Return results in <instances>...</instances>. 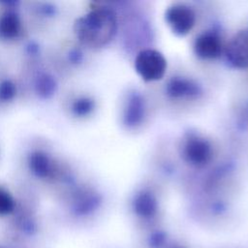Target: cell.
I'll use <instances>...</instances> for the list:
<instances>
[{
	"mask_svg": "<svg viewBox=\"0 0 248 248\" xmlns=\"http://www.w3.org/2000/svg\"><path fill=\"white\" fill-rule=\"evenodd\" d=\"M21 31V21L18 15L9 11L0 16V38L4 40H14L17 38Z\"/></svg>",
	"mask_w": 248,
	"mask_h": 248,
	"instance_id": "cell-12",
	"label": "cell"
},
{
	"mask_svg": "<svg viewBox=\"0 0 248 248\" xmlns=\"http://www.w3.org/2000/svg\"><path fill=\"white\" fill-rule=\"evenodd\" d=\"M133 208L139 216L150 218L154 216L158 210V202L153 193L148 190H142L135 196Z\"/></svg>",
	"mask_w": 248,
	"mask_h": 248,
	"instance_id": "cell-11",
	"label": "cell"
},
{
	"mask_svg": "<svg viewBox=\"0 0 248 248\" xmlns=\"http://www.w3.org/2000/svg\"><path fill=\"white\" fill-rule=\"evenodd\" d=\"M41 11L45 16H53L55 14V7L50 4H44L41 7Z\"/></svg>",
	"mask_w": 248,
	"mask_h": 248,
	"instance_id": "cell-18",
	"label": "cell"
},
{
	"mask_svg": "<svg viewBox=\"0 0 248 248\" xmlns=\"http://www.w3.org/2000/svg\"><path fill=\"white\" fill-rule=\"evenodd\" d=\"M16 95V85L11 79H4L0 82V102L7 103L14 100Z\"/></svg>",
	"mask_w": 248,
	"mask_h": 248,
	"instance_id": "cell-15",
	"label": "cell"
},
{
	"mask_svg": "<svg viewBox=\"0 0 248 248\" xmlns=\"http://www.w3.org/2000/svg\"><path fill=\"white\" fill-rule=\"evenodd\" d=\"M100 196L91 188L79 187L73 195V210L76 214L86 215L100 204Z\"/></svg>",
	"mask_w": 248,
	"mask_h": 248,
	"instance_id": "cell-10",
	"label": "cell"
},
{
	"mask_svg": "<svg viewBox=\"0 0 248 248\" xmlns=\"http://www.w3.org/2000/svg\"><path fill=\"white\" fill-rule=\"evenodd\" d=\"M135 69L145 81L159 80L166 73L167 60L160 51L153 48H145L137 54Z\"/></svg>",
	"mask_w": 248,
	"mask_h": 248,
	"instance_id": "cell-2",
	"label": "cell"
},
{
	"mask_svg": "<svg viewBox=\"0 0 248 248\" xmlns=\"http://www.w3.org/2000/svg\"><path fill=\"white\" fill-rule=\"evenodd\" d=\"M166 93L173 99L197 98L202 94L201 86L193 79L184 77H173L166 85Z\"/></svg>",
	"mask_w": 248,
	"mask_h": 248,
	"instance_id": "cell-8",
	"label": "cell"
},
{
	"mask_svg": "<svg viewBox=\"0 0 248 248\" xmlns=\"http://www.w3.org/2000/svg\"><path fill=\"white\" fill-rule=\"evenodd\" d=\"M228 61L235 68H248V29L236 33L225 47Z\"/></svg>",
	"mask_w": 248,
	"mask_h": 248,
	"instance_id": "cell-5",
	"label": "cell"
},
{
	"mask_svg": "<svg viewBox=\"0 0 248 248\" xmlns=\"http://www.w3.org/2000/svg\"><path fill=\"white\" fill-rule=\"evenodd\" d=\"M27 50L29 53H32V54H36L39 50V46L38 45H36L35 43H30L28 46H27Z\"/></svg>",
	"mask_w": 248,
	"mask_h": 248,
	"instance_id": "cell-19",
	"label": "cell"
},
{
	"mask_svg": "<svg viewBox=\"0 0 248 248\" xmlns=\"http://www.w3.org/2000/svg\"><path fill=\"white\" fill-rule=\"evenodd\" d=\"M182 157L191 166L202 168L212 159L213 150L211 143L199 135H189L182 144Z\"/></svg>",
	"mask_w": 248,
	"mask_h": 248,
	"instance_id": "cell-3",
	"label": "cell"
},
{
	"mask_svg": "<svg viewBox=\"0 0 248 248\" xmlns=\"http://www.w3.org/2000/svg\"><path fill=\"white\" fill-rule=\"evenodd\" d=\"M35 91L43 99L51 98L57 90L56 79L47 73L40 74L35 80Z\"/></svg>",
	"mask_w": 248,
	"mask_h": 248,
	"instance_id": "cell-13",
	"label": "cell"
},
{
	"mask_svg": "<svg viewBox=\"0 0 248 248\" xmlns=\"http://www.w3.org/2000/svg\"><path fill=\"white\" fill-rule=\"evenodd\" d=\"M146 107L143 97L138 92L128 95L123 108L122 120L126 127L137 128L141 125L145 118Z\"/></svg>",
	"mask_w": 248,
	"mask_h": 248,
	"instance_id": "cell-6",
	"label": "cell"
},
{
	"mask_svg": "<svg viewBox=\"0 0 248 248\" xmlns=\"http://www.w3.org/2000/svg\"><path fill=\"white\" fill-rule=\"evenodd\" d=\"M165 17L170 29L180 36L188 34L196 23L195 12L184 4H174L169 7Z\"/></svg>",
	"mask_w": 248,
	"mask_h": 248,
	"instance_id": "cell-4",
	"label": "cell"
},
{
	"mask_svg": "<svg viewBox=\"0 0 248 248\" xmlns=\"http://www.w3.org/2000/svg\"><path fill=\"white\" fill-rule=\"evenodd\" d=\"M223 49L220 36L213 31L200 34L194 42L195 53L202 59H215L221 55Z\"/></svg>",
	"mask_w": 248,
	"mask_h": 248,
	"instance_id": "cell-7",
	"label": "cell"
},
{
	"mask_svg": "<svg viewBox=\"0 0 248 248\" xmlns=\"http://www.w3.org/2000/svg\"><path fill=\"white\" fill-rule=\"evenodd\" d=\"M117 27L114 11L108 7H98L75 21L74 32L82 45L99 48L107 46L114 38Z\"/></svg>",
	"mask_w": 248,
	"mask_h": 248,
	"instance_id": "cell-1",
	"label": "cell"
},
{
	"mask_svg": "<svg viewBox=\"0 0 248 248\" xmlns=\"http://www.w3.org/2000/svg\"><path fill=\"white\" fill-rule=\"evenodd\" d=\"M69 60L73 64H78L82 61V53L78 49H72L68 55Z\"/></svg>",
	"mask_w": 248,
	"mask_h": 248,
	"instance_id": "cell-17",
	"label": "cell"
},
{
	"mask_svg": "<svg viewBox=\"0 0 248 248\" xmlns=\"http://www.w3.org/2000/svg\"><path fill=\"white\" fill-rule=\"evenodd\" d=\"M95 108V102L92 98L82 96L76 99L71 106V110L74 115L78 117H84L89 115Z\"/></svg>",
	"mask_w": 248,
	"mask_h": 248,
	"instance_id": "cell-14",
	"label": "cell"
},
{
	"mask_svg": "<svg viewBox=\"0 0 248 248\" xmlns=\"http://www.w3.org/2000/svg\"><path fill=\"white\" fill-rule=\"evenodd\" d=\"M28 168L31 172L41 179H51L57 174V168L53 160L44 151L31 152L27 158Z\"/></svg>",
	"mask_w": 248,
	"mask_h": 248,
	"instance_id": "cell-9",
	"label": "cell"
},
{
	"mask_svg": "<svg viewBox=\"0 0 248 248\" xmlns=\"http://www.w3.org/2000/svg\"><path fill=\"white\" fill-rule=\"evenodd\" d=\"M15 209V200L4 188L0 187V215H7Z\"/></svg>",
	"mask_w": 248,
	"mask_h": 248,
	"instance_id": "cell-16",
	"label": "cell"
}]
</instances>
